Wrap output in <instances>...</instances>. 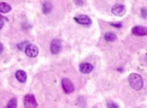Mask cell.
Listing matches in <instances>:
<instances>
[{
    "mask_svg": "<svg viewBox=\"0 0 147 108\" xmlns=\"http://www.w3.org/2000/svg\"><path fill=\"white\" fill-rule=\"evenodd\" d=\"M128 80L130 86L134 90L138 91L143 88L144 82L140 75L136 73L131 74L129 76Z\"/></svg>",
    "mask_w": 147,
    "mask_h": 108,
    "instance_id": "6da1fadb",
    "label": "cell"
},
{
    "mask_svg": "<svg viewBox=\"0 0 147 108\" xmlns=\"http://www.w3.org/2000/svg\"><path fill=\"white\" fill-rule=\"evenodd\" d=\"M24 103L26 108H36L38 105L35 96L32 94H27L25 96Z\"/></svg>",
    "mask_w": 147,
    "mask_h": 108,
    "instance_id": "7a4b0ae2",
    "label": "cell"
},
{
    "mask_svg": "<svg viewBox=\"0 0 147 108\" xmlns=\"http://www.w3.org/2000/svg\"><path fill=\"white\" fill-rule=\"evenodd\" d=\"M61 85L64 92L66 94H70L74 91V86L68 78H64L62 79Z\"/></svg>",
    "mask_w": 147,
    "mask_h": 108,
    "instance_id": "3957f363",
    "label": "cell"
},
{
    "mask_svg": "<svg viewBox=\"0 0 147 108\" xmlns=\"http://www.w3.org/2000/svg\"><path fill=\"white\" fill-rule=\"evenodd\" d=\"M74 19L77 23L84 25H90L92 23V19L86 15H79L75 17Z\"/></svg>",
    "mask_w": 147,
    "mask_h": 108,
    "instance_id": "277c9868",
    "label": "cell"
},
{
    "mask_svg": "<svg viewBox=\"0 0 147 108\" xmlns=\"http://www.w3.org/2000/svg\"><path fill=\"white\" fill-rule=\"evenodd\" d=\"M127 9L125 5L121 4H117L112 8L111 12L114 15L118 17H122L126 13Z\"/></svg>",
    "mask_w": 147,
    "mask_h": 108,
    "instance_id": "5b68a950",
    "label": "cell"
},
{
    "mask_svg": "<svg viewBox=\"0 0 147 108\" xmlns=\"http://www.w3.org/2000/svg\"><path fill=\"white\" fill-rule=\"evenodd\" d=\"M25 54L30 58H35L38 55L39 50L38 47L33 44H30L25 51Z\"/></svg>",
    "mask_w": 147,
    "mask_h": 108,
    "instance_id": "8992f818",
    "label": "cell"
},
{
    "mask_svg": "<svg viewBox=\"0 0 147 108\" xmlns=\"http://www.w3.org/2000/svg\"><path fill=\"white\" fill-rule=\"evenodd\" d=\"M61 43L60 40L54 39L51 42L50 50L52 54H59L61 50Z\"/></svg>",
    "mask_w": 147,
    "mask_h": 108,
    "instance_id": "52a82bcc",
    "label": "cell"
},
{
    "mask_svg": "<svg viewBox=\"0 0 147 108\" xmlns=\"http://www.w3.org/2000/svg\"><path fill=\"white\" fill-rule=\"evenodd\" d=\"M131 32L135 36H146L147 35V27L144 26H135L132 28Z\"/></svg>",
    "mask_w": 147,
    "mask_h": 108,
    "instance_id": "ba28073f",
    "label": "cell"
},
{
    "mask_svg": "<svg viewBox=\"0 0 147 108\" xmlns=\"http://www.w3.org/2000/svg\"><path fill=\"white\" fill-rule=\"evenodd\" d=\"M94 67L88 62L80 64L79 65L80 71L84 74H88L93 70Z\"/></svg>",
    "mask_w": 147,
    "mask_h": 108,
    "instance_id": "9c48e42d",
    "label": "cell"
},
{
    "mask_svg": "<svg viewBox=\"0 0 147 108\" xmlns=\"http://www.w3.org/2000/svg\"><path fill=\"white\" fill-rule=\"evenodd\" d=\"M16 77L17 80L19 82L23 83L26 82L27 80V74L24 70H20L17 71L16 72Z\"/></svg>",
    "mask_w": 147,
    "mask_h": 108,
    "instance_id": "30bf717a",
    "label": "cell"
},
{
    "mask_svg": "<svg viewBox=\"0 0 147 108\" xmlns=\"http://www.w3.org/2000/svg\"><path fill=\"white\" fill-rule=\"evenodd\" d=\"M53 5L50 2H46L43 4L42 7V11L44 14L47 15L51 13Z\"/></svg>",
    "mask_w": 147,
    "mask_h": 108,
    "instance_id": "8fae6325",
    "label": "cell"
},
{
    "mask_svg": "<svg viewBox=\"0 0 147 108\" xmlns=\"http://www.w3.org/2000/svg\"><path fill=\"white\" fill-rule=\"evenodd\" d=\"M12 10V7L7 3L1 2L0 3V11L1 13H8Z\"/></svg>",
    "mask_w": 147,
    "mask_h": 108,
    "instance_id": "7c38bea8",
    "label": "cell"
},
{
    "mask_svg": "<svg viewBox=\"0 0 147 108\" xmlns=\"http://www.w3.org/2000/svg\"><path fill=\"white\" fill-rule=\"evenodd\" d=\"M117 36L116 34L111 32L106 33L105 35V39L108 42H113L117 39Z\"/></svg>",
    "mask_w": 147,
    "mask_h": 108,
    "instance_id": "4fadbf2b",
    "label": "cell"
},
{
    "mask_svg": "<svg viewBox=\"0 0 147 108\" xmlns=\"http://www.w3.org/2000/svg\"><path fill=\"white\" fill-rule=\"evenodd\" d=\"M18 101L17 98L13 97L9 101L7 108H16L18 106Z\"/></svg>",
    "mask_w": 147,
    "mask_h": 108,
    "instance_id": "5bb4252c",
    "label": "cell"
},
{
    "mask_svg": "<svg viewBox=\"0 0 147 108\" xmlns=\"http://www.w3.org/2000/svg\"><path fill=\"white\" fill-rule=\"evenodd\" d=\"M29 44V42L28 41H26L22 42L20 43V44H18L17 45V47L20 51H25L26 48H27V46Z\"/></svg>",
    "mask_w": 147,
    "mask_h": 108,
    "instance_id": "9a60e30c",
    "label": "cell"
},
{
    "mask_svg": "<svg viewBox=\"0 0 147 108\" xmlns=\"http://www.w3.org/2000/svg\"><path fill=\"white\" fill-rule=\"evenodd\" d=\"M107 106L108 108H120L119 105L113 101H109L107 102Z\"/></svg>",
    "mask_w": 147,
    "mask_h": 108,
    "instance_id": "2e32d148",
    "label": "cell"
},
{
    "mask_svg": "<svg viewBox=\"0 0 147 108\" xmlns=\"http://www.w3.org/2000/svg\"><path fill=\"white\" fill-rule=\"evenodd\" d=\"M111 26L117 28H120L122 27L121 23H111Z\"/></svg>",
    "mask_w": 147,
    "mask_h": 108,
    "instance_id": "e0dca14e",
    "label": "cell"
},
{
    "mask_svg": "<svg viewBox=\"0 0 147 108\" xmlns=\"http://www.w3.org/2000/svg\"><path fill=\"white\" fill-rule=\"evenodd\" d=\"M141 14L142 17L144 19H146L147 17V10L144 9H141Z\"/></svg>",
    "mask_w": 147,
    "mask_h": 108,
    "instance_id": "ac0fdd59",
    "label": "cell"
},
{
    "mask_svg": "<svg viewBox=\"0 0 147 108\" xmlns=\"http://www.w3.org/2000/svg\"><path fill=\"white\" fill-rule=\"evenodd\" d=\"M5 18L2 16V15H1V23H0V25H1V29H2L3 26L4 25L5 21H4V19H5Z\"/></svg>",
    "mask_w": 147,
    "mask_h": 108,
    "instance_id": "d6986e66",
    "label": "cell"
},
{
    "mask_svg": "<svg viewBox=\"0 0 147 108\" xmlns=\"http://www.w3.org/2000/svg\"><path fill=\"white\" fill-rule=\"evenodd\" d=\"M4 50V45H3V44L2 43H1V44H0V52H1V54H2V53H3Z\"/></svg>",
    "mask_w": 147,
    "mask_h": 108,
    "instance_id": "ffe728a7",
    "label": "cell"
},
{
    "mask_svg": "<svg viewBox=\"0 0 147 108\" xmlns=\"http://www.w3.org/2000/svg\"><path fill=\"white\" fill-rule=\"evenodd\" d=\"M117 70H118V71L121 72L122 71L123 69H122V68H118V69H117Z\"/></svg>",
    "mask_w": 147,
    "mask_h": 108,
    "instance_id": "44dd1931",
    "label": "cell"
}]
</instances>
